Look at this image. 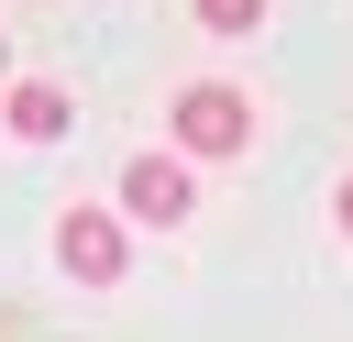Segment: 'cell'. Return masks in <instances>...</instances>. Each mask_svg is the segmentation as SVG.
I'll use <instances>...</instances> for the list:
<instances>
[{
    "instance_id": "1",
    "label": "cell",
    "mask_w": 353,
    "mask_h": 342,
    "mask_svg": "<svg viewBox=\"0 0 353 342\" xmlns=\"http://www.w3.org/2000/svg\"><path fill=\"white\" fill-rule=\"evenodd\" d=\"M165 132H176V154L221 165V154H243V143H254V99H243V88H221V77H199V88H176Z\"/></svg>"
},
{
    "instance_id": "2",
    "label": "cell",
    "mask_w": 353,
    "mask_h": 342,
    "mask_svg": "<svg viewBox=\"0 0 353 342\" xmlns=\"http://www.w3.org/2000/svg\"><path fill=\"white\" fill-rule=\"evenodd\" d=\"M55 265H66L77 287H121V265H132V232H121L110 210H55Z\"/></svg>"
},
{
    "instance_id": "3",
    "label": "cell",
    "mask_w": 353,
    "mask_h": 342,
    "mask_svg": "<svg viewBox=\"0 0 353 342\" xmlns=\"http://www.w3.org/2000/svg\"><path fill=\"white\" fill-rule=\"evenodd\" d=\"M188 199H199V188H188L176 154H132V165H121V210H132V221H188Z\"/></svg>"
},
{
    "instance_id": "4",
    "label": "cell",
    "mask_w": 353,
    "mask_h": 342,
    "mask_svg": "<svg viewBox=\"0 0 353 342\" xmlns=\"http://www.w3.org/2000/svg\"><path fill=\"white\" fill-rule=\"evenodd\" d=\"M0 121H11L22 143H55V132L77 121V99H66L55 77H11V88H0Z\"/></svg>"
},
{
    "instance_id": "5",
    "label": "cell",
    "mask_w": 353,
    "mask_h": 342,
    "mask_svg": "<svg viewBox=\"0 0 353 342\" xmlns=\"http://www.w3.org/2000/svg\"><path fill=\"white\" fill-rule=\"evenodd\" d=\"M199 22H210V33H254V22H265V0H199Z\"/></svg>"
},
{
    "instance_id": "6",
    "label": "cell",
    "mask_w": 353,
    "mask_h": 342,
    "mask_svg": "<svg viewBox=\"0 0 353 342\" xmlns=\"http://www.w3.org/2000/svg\"><path fill=\"white\" fill-rule=\"evenodd\" d=\"M331 221H342V232H353V177H342V199H331Z\"/></svg>"
},
{
    "instance_id": "7",
    "label": "cell",
    "mask_w": 353,
    "mask_h": 342,
    "mask_svg": "<svg viewBox=\"0 0 353 342\" xmlns=\"http://www.w3.org/2000/svg\"><path fill=\"white\" fill-rule=\"evenodd\" d=\"M0 77H11V33H0Z\"/></svg>"
}]
</instances>
